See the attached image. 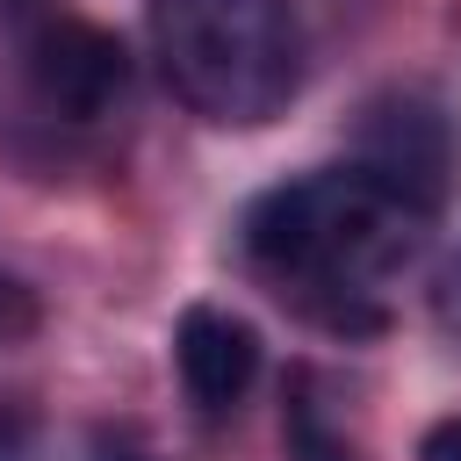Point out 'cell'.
<instances>
[{
	"mask_svg": "<svg viewBox=\"0 0 461 461\" xmlns=\"http://www.w3.org/2000/svg\"><path fill=\"white\" fill-rule=\"evenodd\" d=\"M425 223L432 216L396 202L360 166H324V173L267 187L245 209V252H252L259 274L281 281V295L295 288L324 324L375 331L382 310L367 303V288L418 252Z\"/></svg>",
	"mask_w": 461,
	"mask_h": 461,
	"instance_id": "obj_1",
	"label": "cell"
},
{
	"mask_svg": "<svg viewBox=\"0 0 461 461\" xmlns=\"http://www.w3.org/2000/svg\"><path fill=\"white\" fill-rule=\"evenodd\" d=\"M158 72L216 130H259L303 94V22L288 0H151Z\"/></svg>",
	"mask_w": 461,
	"mask_h": 461,
	"instance_id": "obj_2",
	"label": "cell"
},
{
	"mask_svg": "<svg viewBox=\"0 0 461 461\" xmlns=\"http://www.w3.org/2000/svg\"><path fill=\"white\" fill-rule=\"evenodd\" d=\"M29 94L58 122H101V115H115L122 94H130V50H122V36H108L101 22H79V14L43 22L29 36Z\"/></svg>",
	"mask_w": 461,
	"mask_h": 461,
	"instance_id": "obj_3",
	"label": "cell"
},
{
	"mask_svg": "<svg viewBox=\"0 0 461 461\" xmlns=\"http://www.w3.org/2000/svg\"><path fill=\"white\" fill-rule=\"evenodd\" d=\"M367 180H382L396 202H411L418 216H439L447 187H454V130L432 101L418 94H389L367 108L360 122V158H353Z\"/></svg>",
	"mask_w": 461,
	"mask_h": 461,
	"instance_id": "obj_4",
	"label": "cell"
},
{
	"mask_svg": "<svg viewBox=\"0 0 461 461\" xmlns=\"http://www.w3.org/2000/svg\"><path fill=\"white\" fill-rule=\"evenodd\" d=\"M173 367H180V389L194 411L223 418L245 403V389L259 382V331L216 303H187L180 324H173Z\"/></svg>",
	"mask_w": 461,
	"mask_h": 461,
	"instance_id": "obj_5",
	"label": "cell"
},
{
	"mask_svg": "<svg viewBox=\"0 0 461 461\" xmlns=\"http://www.w3.org/2000/svg\"><path fill=\"white\" fill-rule=\"evenodd\" d=\"M281 439H288V461H353V447L331 432V418H324V403H317V382H310V375H295V382H288Z\"/></svg>",
	"mask_w": 461,
	"mask_h": 461,
	"instance_id": "obj_6",
	"label": "cell"
},
{
	"mask_svg": "<svg viewBox=\"0 0 461 461\" xmlns=\"http://www.w3.org/2000/svg\"><path fill=\"white\" fill-rule=\"evenodd\" d=\"M29 331H36V288L0 267V346L7 339H29Z\"/></svg>",
	"mask_w": 461,
	"mask_h": 461,
	"instance_id": "obj_7",
	"label": "cell"
},
{
	"mask_svg": "<svg viewBox=\"0 0 461 461\" xmlns=\"http://www.w3.org/2000/svg\"><path fill=\"white\" fill-rule=\"evenodd\" d=\"M29 447H36V411L14 403V396H0V461H22Z\"/></svg>",
	"mask_w": 461,
	"mask_h": 461,
	"instance_id": "obj_8",
	"label": "cell"
},
{
	"mask_svg": "<svg viewBox=\"0 0 461 461\" xmlns=\"http://www.w3.org/2000/svg\"><path fill=\"white\" fill-rule=\"evenodd\" d=\"M418 461H461V418H439L418 447Z\"/></svg>",
	"mask_w": 461,
	"mask_h": 461,
	"instance_id": "obj_9",
	"label": "cell"
},
{
	"mask_svg": "<svg viewBox=\"0 0 461 461\" xmlns=\"http://www.w3.org/2000/svg\"><path fill=\"white\" fill-rule=\"evenodd\" d=\"M447 288H454V295H447V310H461V267L447 274Z\"/></svg>",
	"mask_w": 461,
	"mask_h": 461,
	"instance_id": "obj_10",
	"label": "cell"
},
{
	"mask_svg": "<svg viewBox=\"0 0 461 461\" xmlns=\"http://www.w3.org/2000/svg\"><path fill=\"white\" fill-rule=\"evenodd\" d=\"M0 7H22V0H0Z\"/></svg>",
	"mask_w": 461,
	"mask_h": 461,
	"instance_id": "obj_11",
	"label": "cell"
}]
</instances>
